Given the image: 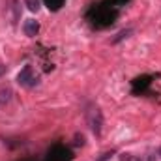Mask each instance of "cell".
Listing matches in <instances>:
<instances>
[{"instance_id":"1","label":"cell","mask_w":161,"mask_h":161,"mask_svg":"<svg viewBox=\"0 0 161 161\" xmlns=\"http://www.w3.org/2000/svg\"><path fill=\"white\" fill-rule=\"evenodd\" d=\"M86 118H88V125H90V129H92L96 135H101L103 116H101V111H99V107H96V105H90V107H88V111H86Z\"/></svg>"},{"instance_id":"2","label":"cell","mask_w":161,"mask_h":161,"mask_svg":"<svg viewBox=\"0 0 161 161\" xmlns=\"http://www.w3.org/2000/svg\"><path fill=\"white\" fill-rule=\"evenodd\" d=\"M19 82L23 86H34L38 82V75H34V69L32 66H26L21 73H19Z\"/></svg>"},{"instance_id":"3","label":"cell","mask_w":161,"mask_h":161,"mask_svg":"<svg viewBox=\"0 0 161 161\" xmlns=\"http://www.w3.org/2000/svg\"><path fill=\"white\" fill-rule=\"evenodd\" d=\"M23 30H25V34L26 36H36L38 34V30H40V25H38V21H34V19H28L26 23H25V26H23Z\"/></svg>"},{"instance_id":"4","label":"cell","mask_w":161,"mask_h":161,"mask_svg":"<svg viewBox=\"0 0 161 161\" xmlns=\"http://www.w3.org/2000/svg\"><path fill=\"white\" fill-rule=\"evenodd\" d=\"M9 99H11V90H9V88H4V90H0V105L8 103Z\"/></svg>"},{"instance_id":"5","label":"cell","mask_w":161,"mask_h":161,"mask_svg":"<svg viewBox=\"0 0 161 161\" xmlns=\"http://www.w3.org/2000/svg\"><path fill=\"white\" fill-rule=\"evenodd\" d=\"M25 4L28 6L30 11H38L40 9V0H25Z\"/></svg>"},{"instance_id":"6","label":"cell","mask_w":161,"mask_h":161,"mask_svg":"<svg viewBox=\"0 0 161 161\" xmlns=\"http://www.w3.org/2000/svg\"><path fill=\"white\" fill-rule=\"evenodd\" d=\"M129 34H131V30H122L120 34H118V38H114V43H118L120 40H124V38H127Z\"/></svg>"},{"instance_id":"7","label":"cell","mask_w":161,"mask_h":161,"mask_svg":"<svg viewBox=\"0 0 161 161\" xmlns=\"http://www.w3.org/2000/svg\"><path fill=\"white\" fill-rule=\"evenodd\" d=\"M120 161H139V159H137V158H133L131 154H124Z\"/></svg>"},{"instance_id":"8","label":"cell","mask_w":161,"mask_h":161,"mask_svg":"<svg viewBox=\"0 0 161 161\" xmlns=\"http://www.w3.org/2000/svg\"><path fill=\"white\" fill-rule=\"evenodd\" d=\"M4 71H6V66H2V64H0V75H2Z\"/></svg>"},{"instance_id":"9","label":"cell","mask_w":161,"mask_h":161,"mask_svg":"<svg viewBox=\"0 0 161 161\" xmlns=\"http://www.w3.org/2000/svg\"><path fill=\"white\" fill-rule=\"evenodd\" d=\"M158 156H161V148H159V150H158Z\"/></svg>"}]
</instances>
